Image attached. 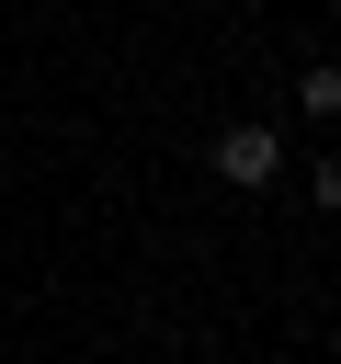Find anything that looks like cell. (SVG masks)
Segmentation results:
<instances>
[{
  "mask_svg": "<svg viewBox=\"0 0 341 364\" xmlns=\"http://www.w3.org/2000/svg\"><path fill=\"white\" fill-rule=\"evenodd\" d=\"M273 159H284L273 125H227V136H216V182H273Z\"/></svg>",
  "mask_w": 341,
  "mask_h": 364,
  "instance_id": "1",
  "label": "cell"
},
{
  "mask_svg": "<svg viewBox=\"0 0 341 364\" xmlns=\"http://www.w3.org/2000/svg\"><path fill=\"white\" fill-rule=\"evenodd\" d=\"M296 102H307V114H341V68H307V80H296Z\"/></svg>",
  "mask_w": 341,
  "mask_h": 364,
  "instance_id": "2",
  "label": "cell"
},
{
  "mask_svg": "<svg viewBox=\"0 0 341 364\" xmlns=\"http://www.w3.org/2000/svg\"><path fill=\"white\" fill-rule=\"evenodd\" d=\"M307 193H318V205H330V216H341V148H330V159H318V171H307Z\"/></svg>",
  "mask_w": 341,
  "mask_h": 364,
  "instance_id": "3",
  "label": "cell"
}]
</instances>
